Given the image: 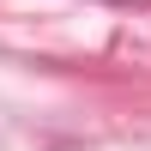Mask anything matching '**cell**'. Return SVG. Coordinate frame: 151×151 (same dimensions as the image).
<instances>
[{
  "label": "cell",
  "instance_id": "6da1fadb",
  "mask_svg": "<svg viewBox=\"0 0 151 151\" xmlns=\"http://www.w3.org/2000/svg\"><path fill=\"white\" fill-rule=\"evenodd\" d=\"M97 6H151V0H97Z\"/></svg>",
  "mask_w": 151,
  "mask_h": 151
}]
</instances>
